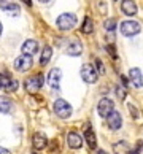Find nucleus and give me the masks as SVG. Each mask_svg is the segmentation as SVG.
<instances>
[{"instance_id": "f257e3e1", "label": "nucleus", "mask_w": 143, "mask_h": 154, "mask_svg": "<svg viewBox=\"0 0 143 154\" xmlns=\"http://www.w3.org/2000/svg\"><path fill=\"white\" fill-rule=\"evenodd\" d=\"M76 14L75 13H62L59 18L56 19V26L59 30H72L76 26Z\"/></svg>"}, {"instance_id": "f03ea898", "label": "nucleus", "mask_w": 143, "mask_h": 154, "mask_svg": "<svg viewBox=\"0 0 143 154\" xmlns=\"http://www.w3.org/2000/svg\"><path fill=\"white\" fill-rule=\"evenodd\" d=\"M54 113L57 115V118L67 119V118L72 116L73 108H72V105L68 103L67 100H64V99H57V100L54 102Z\"/></svg>"}, {"instance_id": "7ed1b4c3", "label": "nucleus", "mask_w": 143, "mask_h": 154, "mask_svg": "<svg viewBox=\"0 0 143 154\" xmlns=\"http://www.w3.org/2000/svg\"><path fill=\"white\" fill-rule=\"evenodd\" d=\"M119 29H121V33L124 37H134V35H137V33H140L141 26H140V22L129 19V21L121 22V27H119Z\"/></svg>"}, {"instance_id": "20e7f679", "label": "nucleus", "mask_w": 143, "mask_h": 154, "mask_svg": "<svg viewBox=\"0 0 143 154\" xmlns=\"http://www.w3.org/2000/svg\"><path fill=\"white\" fill-rule=\"evenodd\" d=\"M81 78L88 84H94L99 79V72L95 70V67L92 64H84L81 67Z\"/></svg>"}, {"instance_id": "39448f33", "label": "nucleus", "mask_w": 143, "mask_h": 154, "mask_svg": "<svg viewBox=\"0 0 143 154\" xmlns=\"http://www.w3.org/2000/svg\"><path fill=\"white\" fill-rule=\"evenodd\" d=\"M42 86H43V76L42 75L30 76V78H27L24 81V88H26L27 92H30V94L38 92V91L42 89Z\"/></svg>"}, {"instance_id": "423d86ee", "label": "nucleus", "mask_w": 143, "mask_h": 154, "mask_svg": "<svg viewBox=\"0 0 143 154\" xmlns=\"http://www.w3.org/2000/svg\"><path fill=\"white\" fill-rule=\"evenodd\" d=\"M32 65H33V56L29 54H21L14 60V68L18 72H27L29 68H32Z\"/></svg>"}, {"instance_id": "0eeeda50", "label": "nucleus", "mask_w": 143, "mask_h": 154, "mask_svg": "<svg viewBox=\"0 0 143 154\" xmlns=\"http://www.w3.org/2000/svg\"><path fill=\"white\" fill-rule=\"evenodd\" d=\"M113 110H114V102L111 99H108V97H104L99 102V105H97V113H99L100 118H107Z\"/></svg>"}, {"instance_id": "6e6552de", "label": "nucleus", "mask_w": 143, "mask_h": 154, "mask_svg": "<svg viewBox=\"0 0 143 154\" xmlns=\"http://www.w3.org/2000/svg\"><path fill=\"white\" fill-rule=\"evenodd\" d=\"M61 79H62V70L61 68H53V70L48 73L46 81L54 91H59L61 89Z\"/></svg>"}, {"instance_id": "1a4fd4ad", "label": "nucleus", "mask_w": 143, "mask_h": 154, "mask_svg": "<svg viewBox=\"0 0 143 154\" xmlns=\"http://www.w3.org/2000/svg\"><path fill=\"white\" fill-rule=\"evenodd\" d=\"M107 122H108V127H110L111 130H118V129H121V125H123V118H121V113L116 111V110H113L110 115L107 116Z\"/></svg>"}, {"instance_id": "9d476101", "label": "nucleus", "mask_w": 143, "mask_h": 154, "mask_svg": "<svg viewBox=\"0 0 143 154\" xmlns=\"http://www.w3.org/2000/svg\"><path fill=\"white\" fill-rule=\"evenodd\" d=\"M0 10H3L10 16H19V13H21L19 7L16 3H13L11 0H0Z\"/></svg>"}, {"instance_id": "9b49d317", "label": "nucleus", "mask_w": 143, "mask_h": 154, "mask_svg": "<svg viewBox=\"0 0 143 154\" xmlns=\"http://www.w3.org/2000/svg\"><path fill=\"white\" fill-rule=\"evenodd\" d=\"M129 79H130V83L134 84V88L140 89L143 86V75H141L140 68H130L129 70Z\"/></svg>"}, {"instance_id": "f8f14e48", "label": "nucleus", "mask_w": 143, "mask_h": 154, "mask_svg": "<svg viewBox=\"0 0 143 154\" xmlns=\"http://www.w3.org/2000/svg\"><path fill=\"white\" fill-rule=\"evenodd\" d=\"M121 10L126 16H135L138 8H137V3L134 0H123L121 2Z\"/></svg>"}, {"instance_id": "ddd939ff", "label": "nucleus", "mask_w": 143, "mask_h": 154, "mask_svg": "<svg viewBox=\"0 0 143 154\" xmlns=\"http://www.w3.org/2000/svg\"><path fill=\"white\" fill-rule=\"evenodd\" d=\"M67 145H68V148H72V149H79V148L83 146V138L78 134H75V132H68Z\"/></svg>"}, {"instance_id": "4468645a", "label": "nucleus", "mask_w": 143, "mask_h": 154, "mask_svg": "<svg viewBox=\"0 0 143 154\" xmlns=\"http://www.w3.org/2000/svg\"><path fill=\"white\" fill-rule=\"evenodd\" d=\"M21 51H22V54L33 56L38 51V43L35 42V40H26L24 45L21 46Z\"/></svg>"}, {"instance_id": "2eb2a0df", "label": "nucleus", "mask_w": 143, "mask_h": 154, "mask_svg": "<svg viewBox=\"0 0 143 154\" xmlns=\"http://www.w3.org/2000/svg\"><path fill=\"white\" fill-rule=\"evenodd\" d=\"M83 53V45L78 42V40H72L70 43H68L67 46V54L68 56H73V57H76Z\"/></svg>"}, {"instance_id": "dca6fc26", "label": "nucleus", "mask_w": 143, "mask_h": 154, "mask_svg": "<svg viewBox=\"0 0 143 154\" xmlns=\"http://www.w3.org/2000/svg\"><path fill=\"white\" fill-rule=\"evenodd\" d=\"M46 143H48V140H46V135H45V134H40V132L33 134V137H32V145H33V148H35V149H43V148L46 146Z\"/></svg>"}, {"instance_id": "f3484780", "label": "nucleus", "mask_w": 143, "mask_h": 154, "mask_svg": "<svg viewBox=\"0 0 143 154\" xmlns=\"http://www.w3.org/2000/svg\"><path fill=\"white\" fill-rule=\"evenodd\" d=\"M113 152L114 154H130V145L127 141H118L113 145Z\"/></svg>"}, {"instance_id": "a211bd4d", "label": "nucleus", "mask_w": 143, "mask_h": 154, "mask_svg": "<svg viewBox=\"0 0 143 154\" xmlns=\"http://www.w3.org/2000/svg\"><path fill=\"white\" fill-rule=\"evenodd\" d=\"M11 110H13L11 100L5 95H0V113L2 115H8V113H11Z\"/></svg>"}, {"instance_id": "6ab92c4d", "label": "nucleus", "mask_w": 143, "mask_h": 154, "mask_svg": "<svg viewBox=\"0 0 143 154\" xmlns=\"http://www.w3.org/2000/svg\"><path fill=\"white\" fill-rule=\"evenodd\" d=\"M84 138H86V141H88V145H89L91 149H95V148H97V137H95V134H94L92 129H89V127L86 129Z\"/></svg>"}, {"instance_id": "aec40b11", "label": "nucleus", "mask_w": 143, "mask_h": 154, "mask_svg": "<svg viewBox=\"0 0 143 154\" xmlns=\"http://www.w3.org/2000/svg\"><path fill=\"white\" fill-rule=\"evenodd\" d=\"M51 56H53V49H51V46H45L43 51H42V56H40V64L46 65L48 62L51 60Z\"/></svg>"}, {"instance_id": "412c9836", "label": "nucleus", "mask_w": 143, "mask_h": 154, "mask_svg": "<svg viewBox=\"0 0 143 154\" xmlns=\"http://www.w3.org/2000/svg\"><path fill=\"white\" fill-rule=\"evenodd\" d=\"M94 30V22L91 18H84V22H83V26H81V32L83 33H92Z\"/></svg>"}, {"instance_id": "4be33fe9", "label": "nucleus", "mask_w": 143, "mask_h": 154, "mask_svg": "<svg viewBox=\"0 0 143 154\" xmlns=\"http://www.w3.org/2000/svg\"><path fill=\"white\" fill-rule=\"evenodd\" d=\"M104 27H105V30L113 32L114 29H116V19H107L104 22Z\"/></svg>"}, {"instance_id": "5701e85b", "label": "nucleus", "mask_w": 143, "mask_h": 154, "mask_svg": "<svg viewBox=\"0 0 143 154\" xmlns=\"http://www.w3.org/2000/svg\"><path fill=\"white\" fill-rule=\"evenodd\" d=\"M19 88V83L16 81V79H10V83H8V86L5 88V91H10V92H13V91H16Z\"/></svg>"}, {"instance_id": "b1692460", "label": "nucleus", "mask_w": 143, "mask_h": 154, "mask_svg": "<svg viewBox=\"0 0 143 154\" xmlns=\"http://www.w3.org/2000/svg\"><path fill=\"white\" fill-rule=\"evenodd\" d=\"M129 110H130V113H132V118H137L138 116V110L132 105V103H129Z\"/></svg>"}, {"instance_id": "393cba45", "label": "nucleus", "mask_w": 143, "mask_h": 154, "mask_svg": "<svg viewBox=\"0 0 143 154\" xmlns=\"http://www.w3.org/2000/svg\"><path fill=\"white\" fill-rule=\"evenodd\" d=\"M116 94H118V97H119V99H124V97H126V92H124V88H118V91H116Z\"/></svg>"}, {"instance_id": "a878e982", "label": "nucleus", "mask_w": 143, "mask_h": 154, "mask_svg": "<svg viewBox=\"0 0 143 154\" xmlns=\"http://www.w3.org/2000/svg\"><path fill=\"white\" fill-rule=\"evenodd\" d=\"M0 154H10V151H8V149H5V148H2V146H0Z\"/></svg>"}, {"instance_id": "bb28decb", "label": "nucleus", "mask_w": 143, "mask_h": 154, "mask_svg": "<svg viewBox=\"0 0 143 154\" xmlns=\"http://www.w3.org/2000/svg\"><path fill=\"white\" fill-rule=\"evenodd\" d=\"M21 2H22V3H26L27 7H30V5H32V0H21Z\"/></svg>"}, {"instance_id": "cd10ccee", "label": "nucleus", "mask_w": 143, "mask_h": 154, "mask_svg": "<svg viewBox=\"0 0 143 154\" xmlns=\"http://www.w3.org/2000/svg\"><path fill=\"white\" fill-rule=\"evenodd\" d=\"M42 3H48V2H51V0H40Z\"/></svg>"}, {"instance_id": "c85d7f7f", "label": "nucleus", "mask_w": 143, "mask_h": 154, "mask_svg": "<svg viewBox=\"0 0 143 154\" xmlns=\"http://www.w3.org/2000/svg\"><path fill=\"white\" fill-rule=\"evenodd\" d=\"M2 29H3V27H2V22H0V35H2Z\"/></svg>"}, {"instance_id": "c756f323", "label": "nucleus", "mask_w": 143, "mask_h": 154, "mask_svg": "<svg viewBox=\"0 0 143 154\" xmlns=\"http://www.w3.org/2000/svg\"><path fill=\"white\" fill-rule=\"evenodd\" d=\"M33 154H35V152H33Z\"/></svg>"}]
</instances>
